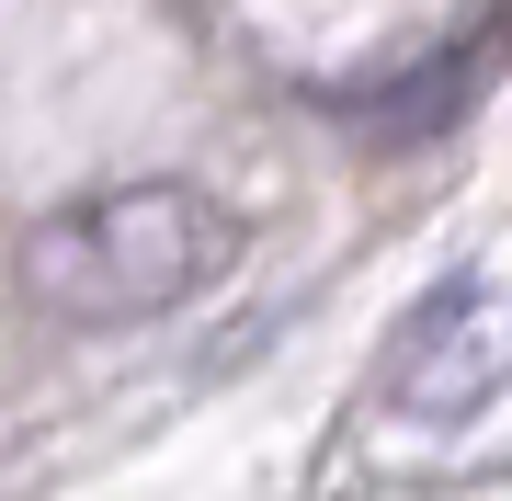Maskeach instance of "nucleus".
Wrapping results in <instances>:
<instances>
[{"mask_svg": "<svg viewBox=\"0 0 512 501\" xmlns=\"http://www.w3.org/2000/svg\"><path fill=\"white\" fill-rule=\"evenodd\" d=\"M239 217L194 183H114L69 194L57 217L23 228V297L57 331H137V319L194 308L205 285H228Z\"/></svg>", "mask_w": 512, "mask_h": 501, "instance_id": "nucleus-1", "label": "nucleus"}]
</instances>
